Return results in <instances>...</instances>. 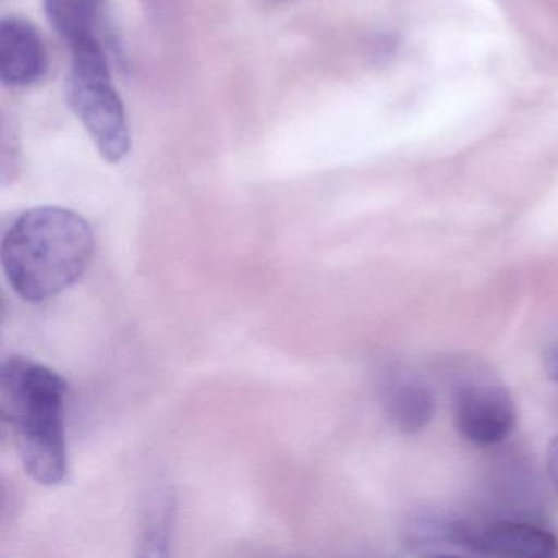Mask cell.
Instances as JSON below:
<instances>
[{
    "label": "cell",
    "instance_id": "cell-1",
    "mask_svg": "<svg viewBox=\"0 0 558 558\" xmlns=\"http://www.w3.org/2000/svg\"><path fill=\"white\" fill-rule=\"evenodd\" d=\"M96 238L86 218L61 207L22 214L2 240V269L25 302L41 303L63 293L93 263Z\"/></svg>",
    "mask_w": 558,
    "mask_h": 558
},
{
    "label": "cell",
    "instance_id": "cell-9",
    "mask_svg": "<svg viewBox=\"0 0 558 558\" xmlns=\"http://www.w3.org/2000/svg\"><path fill=\"white\" fill-rule=\"evenodd\" d=\"M545 463H547V472L551 482L558 489V436L551 437L545 450Z\"/></svg>",
    "mask_w": 558,
    "mask_h": 558
},
{
    "label": "cell",
    "instance_id": "cell-6",
    "mask_svg": "<svg viewBox=\"0 0 558 558\" xmlns=\"http://www.w3.org/2000/svg\"><path fill=\"white\" fill-rule=\"evenodd\" d=\"M463 548L492 557L547 558L558 554V541L538 525L501 521L480 529L466 527Z\"/></svg>",
    "mask_w": 558,
    "mask_h": 558
},
{
    "label": "cell",
    "instance_id": "cell-11",
    "mask_svg": "<svg viewBox=\"0 0 558 558\" xmlns=\"http://www.w3.org/2000/svg\"><path fill=\"white\" fill-rule=\"evenodd\" d=\"M269 2L272 5H279V4H283V2H287V0H269Z\"/></svg>",
    "mask_w": 558,
    "mask_h": 558
},
{
    "label": "cell",
    "instance_id": "cell-7",
    "mask_svg": "<svg viewBox=\"0 0 558 558\" xmlns=\"http://www.w3.org/2000/svg\"><path fill=\"white\" fill-rule=\"evenodd\" d=\"M384 403L393 426L404 434L421 433L436 413L433 391L414 378H400L388 385Z\"/></svg>",
    "mask_w": 558,
    "mask_h": 558
},
{
    "label": "cell",
    "instance_id": "cell-10",
    "mask_svg": "<svg viewBox=\"0 0 558 558\" xmlns=\"http://www.w3.org/2000/svg\"><path fill=\"white\" fill-rule=\"evenodd\" d=\"M544 371L551 381L558 384V341L548 345L544 352Z\"/></svg>",
    "mask_w": 558,
    "mask_h": 558
},
{
    "label": "cell",
    "instance_id": "cell-3",
    "mask_svg": "<svg viewBox=\"0 0 558 558\" xmlns=\"http://www.w3.org/2000/svg\"><path fill=\"white\" fill-rule=\"evenodd\" d=\"M73 66L66 81V99L100 156L120 162L129 155V122L125 107L112 84L102 41L90 40L71 48Z\"/></svg>",
    "mask_w": 558,
    "mask_h": 558
},
{
    "label": "cell",
    "instance_id": "cell-5",
    "mask_svg": "<svg viewBox=\"0 0 558 558\" xmlns=\"http://www.w3.org/2000/svg\"><path fill=\"white\" fill-rule=\"evenodd\" d=\"M48 70V53L37 27L21 17L0 22V81L5 86L38 83Z\"/></svg>",
    "mask_w": 558,
    "mask_h": 558
},
{
    "label": "cell",
    "instance_id": "cell-4",
    "mask_svg": "<svg viewBox=\"0 0 558 558\" xmlns=\"http://www.w3.org/2000/svg\"><path fill=\"white\" fill-rule=\"evenodd\" d=\"M456 426L469 442L480 447L502 442L515 426V404L501 385L472 384L456 398Z\"/></svg>",
    "mask_w": 558,
    "mask_h": 558
},
{
    "label": "cell",
    "instance_id": "cell-2",
    "mask_svg": "<svg viewBox=\"0 0 558 558\" xmlns=\"http://www.w3.org/2000/svg\"><path fill=\"white\" fill-rule=\"evenodd\" d=\"M68 384L53 368L11 355L0 367V413L14 437L25 472L45 486L68 476Z\"/></svg>",
    "mask_w": 558,
    "mask_h": 558
},
{
    "label": "cell",
    "instance_id": "cell-8",
    "mask_svg": "<svg viewBox=\"0 0 558 558\" xmlns=\"http://www.w3.org/2000/svg\"><path fill=\"white\" fill-rule=\"evenodd\" d=\"M104 0H45V12L54 31L70 48L100 40Z\"/></svg>",
    "mask_w": 558,
    "mask_h": 558
}]
</instances>
